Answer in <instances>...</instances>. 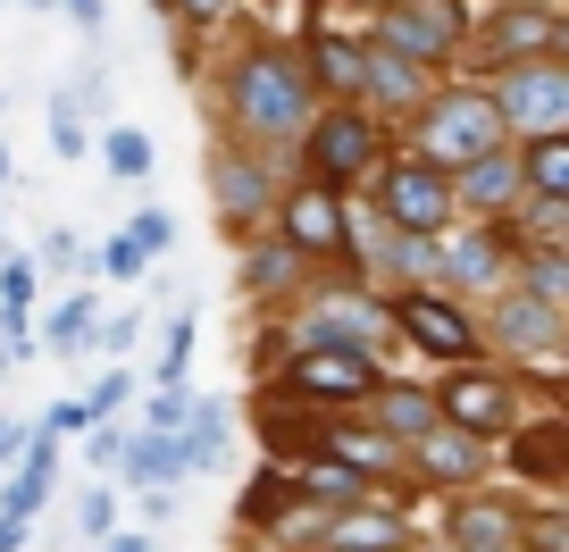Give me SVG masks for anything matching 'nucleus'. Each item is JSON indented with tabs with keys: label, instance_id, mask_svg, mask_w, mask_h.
<instances>
[{
	"label": "nucleus",
	"instance_id": "f257e3e1",
	"mask_svg": "<svg viewBox=\"0 0 569 552\" xmlns=\"http://www.w3.org/2000/svg\"><path fill=\"white\" fill-rule=\"evenodd\" d=\"M302 118H310V76H302V59L251 51L243 68H234V126H243V134L284 143V134H302Z\"/></svg>",
	"mask_w": 569,
	"mask_h": 552
},
{
	"label": "nucleus",
	"instance_id": "f03ea898",
	"mask_svg": "<svg viewBox=\"0 0 569 552\" xmlns=\"http://www.w3.org/2000/svg\"><path fill=\"white\" fill-rule=\"evenodd\" d=\"M502 143V118H495V92H445V101L419 118V160L427 168H469Z\"/></svg>",
	"mask_w": 569,
	"mask_h": 552
},
{
	"label": "nucleus",
	"instance_id": "7ed1b4c3",
	"mask_svg": "<svg viewBox=\"0 0 569 552\" xmlns=\"http://www.w3.org/2000/svg\"><path fill=\"white\" fill-rule=\"evenodd\" d=\"M495 118L511 126V134H561L569 126V68L561 59H519V68H502Z\"/></svg>",
	"mask_w": 569,
	"mask_h": 552
},
{
	"label": "nucleus",
	"instance_id": "20e7f679",
	"mask_svg": "<svg viewBox=\"0 0 569 552\" xmlns=\"http://www.w3.org/2000/svg\"><path fill=\"white\" fill-rule=\"evenodd\" d=\"M377 42L402 59H445L452 42H461V0H402V9H386V26H377Z\"/></svg>",
	"mask_w": 569,
	"mask_h": 552
},
{
	"label": "nucleus",
	"instance_id": "39448f33",
	"mask_svg": "<svg viewBox=\"0 0 569 552\" xmlns=\"http://www.w3.org/2000/svg\"><path fill=\"white\" fill-rule=\"evenodd\" d=\"M386 218H393L402 234H445V218H452V184H445V168H427V160L386 168Z\"/></svg>",
	"mask_w": 569,
	"mask_h": 552
},
{
	"label": "nucleus",
	"instance_id": "423d86ee",
	"mask_svg": "<svg viewBox=\"0 0 569 552\" xmlns=\"http://www.w3.org/2000/svg\"><path fill=\"white\" fill-rule=\"evenodd\" d=\"M436 419L461 428V435H502V428H511V385L486 377V369H461L445 393H436Z\"/></svg>",
	"mask_w": 569,
	"mask_h": 552
},
{
	"label": "nucleus",
	"instance_id": "0eeeda50",
	"mask_svg": "<svg viewBox=\"0 0 569 552\" xmlns=\"http://www.w3.org/2000/svg\"><path fill=\"white\" fill-rule=\"evenodd\" d=\"M393 327H402L427 360H469L478 352V327H469L452 302H436V293H402V302H393Z\"/></svg>",
	"mask_w": 569,
	"mask_h": 552
},
{
	"label": "nucleus",
	"instance_id": "6e6552de",
	"mask_svg": "<svg viewBox=\"0 0 569 552\" xmlns=\"http://www.w3.org/2000/svg\"><path fill=\"white\" fill-rule=\"evenodd\" d=\"M310 160H319V177H369L377 168V126L360 118V109H327L319 134H310Z\"/></svg>",
	"mask_w": 569,
	"mask_h": 552
},
{
	"label": "nucleus",
	"instance_id": "1a4fd4ad",
	"mask_svg": "<svg viewBox=\"0 0 569 552\" xmlns=\"http://www.w3.org/2000/svg\"><path fill=\"white\" fill-rule=\"evenodd\" d=\"M293 385L302 393H327V402H343V393H377V360L369 352H302L293 360Z\"/></svg>",
	"mask_w": 569,
	"mask_h": 552
},
{
	"label": "nucleus",
	"instance_id": "9d476101",
	"mask_svg": "<svg viewBox=\"0 0 569 552\" xmlns=\"http://www.w3.org/2000/svg\"><path fill=\"white\" fill-rule=\"evenodd\" d=\"M369 335H377V310L369 302H327V310H310L302 319V352H369Z\"/></svg>",
	"mask_w": 569,
	"mask_h": 552
},
{
	"label": "nucleus",
	"instance_id": "9b49d317",
	"mask_svg": "<svg viewBox=\"0 0 569 552\" xmlns=\"http://www.w3.org/2000/svg\"><path fill=\"white\" fill-rule=\"evenodd\" d=\"M436 277H452V285H502V243L495 234H452V243H436Z\"/></svg>",
	"mask_w": 569,
	"mask_h": 552
},
{
	"label": "nucleus",
	"instance_id": "f8f14e48",
	"mask_svg": "<svg viewBox=\"0 0 569 552\" xmlns=\"http://www.w3.org/2000/svg\"><path fill=\"white\" fill-rule=\"evenodd\" d=\"M419 469H427V478H478V469H486V435H461V428L436 419V428L419 435Z\"/></svg>",
	"mask_w": 569,
	"mask_h": 552
},
{
	"label": "nucleus",
	"instance_id": "ddd939ff",
	"mask_svg": "<svg viewBox=\"0 0 569 552\" xmlns=\"http://www.w3.org/2000/svg\"><path fill=\"white\" fill-rule=\"evenodd\" d=\"M284 234H293V251H343V243H352V227L336 218V201H327V193L284 201Z\"/></svg>",
	"mask_w": 569,
	"mask_h": 552
},
{
	"label": "nucleus",
	"instance_id": "4468645a",
	"mask_svg": "<svg viewBox=\"0 0 569 552\" xmlns=\"http://www.w3.org/2000/svg\"><path fill=\"white\" fill-rule=\"evenodd\" d=\"M51 469H59V444H51V435H34V444L18 452V478H9V502H0V519H34L42 494H51Z\"/></svg>",
	"mask_w": 569,
	"mask_h": 552
},
{
	"label": "nucleus",
	"instance_id": "2eb2a0df",
	"mask_svg": "<svg viewBox=\"0 0 569 552\" xmlns=\"http://www.w3.org/2000/svg\"><path fill=\"white\" fill-rule=\"evenodd\" d=\"M461 201L469 210H502V201H519V151H486V160L461 168Z\"/></svg>",
	"mask_w": 569,
	"mask_h": 552
},
{
	"label": "nucleus",
	"instance_id": "dca6fc26",
	"mask_svg": "<svg viewBox=\"0 0 569 552\" xmlns=\"http://www.w3.org/2000/svg\"><path fill=\"white\" fill-rule=\"evenodd\" d=\"M519 184H528L536 201H569V143H561V134H528V151H519Z\"/></svg>",
	"mask_w": 569,
	"mask_h": 552
},
{
	"label": "nucleus",
	"instance_id": "f3484780",
	"mask_svg": "<svg viewBox=\"0 0 569 552\" xmlns=\"http://www.w3.org/2000/svg\"><path fill=\"white\" fill-rule=\"evenodd\" d=\"M210 184H218V210H227V227H234V218H260V210H268V177H260L251 160H218Z\"/></svg>",
	"mask_w": 569,
	"mask_h": 552
},
{
	"label": "nucleus",
	"instance_id": "a211bd4d",
	"mask_svg": "<svg viewBox=\"0 0 569 552\" xmlns=\"http://www.w3.org/2000/svg\"><path fill=\"white\" fill-rule=\"evenodd\" d=\"M511 535H519V519L495 511V502H469V511L452 519V544L461 552H511Z\"/></svg>",
	"mask_w": 569,
	"mask_h": 552
},
{
	"label": "nucleus",
	"instance_id": "6ab92c4d",
	"mask_svg": "<svg viewBox=\"0 0 569 552\" xmlns=\"http://www.w3.org/2000/svg\"><path fill=\"white\" fill-rule=\"evenodd\" d=\"M377 428H386V435H427V428H436V393L386 385V393H377Z\"/></svg>",
	"mask_w": 569,
	"mask_h": 552
},
{
	"label": "nucleus",
	"instance_id": "aec40b11",
	"mask_svg": "<svg viewBox=\"0 0 569 552\" xmlns=\"http://www.w3.org/2000/svg\"><path fill=\"white\" fill-rule=\"evenodd\" d=\"M495 327H502V335H519L528 352H552V335H561V310H552V302H528V293H511Z\"/></svg>",
	"mask_w": 569,
	"mask_h": 552
},
{
	"label": "nucleus",
	"instance_id": "412c9836",
	"mask_svg": "<svg viewBox=\"0 0 569 552\" xmlns=\"http://www.w3.org/2000/svg\"><path fill=\"white\" fill-rule=\"evenodd\" d=\"M177 469H184L177 435H142V444L126 452V478H134V485H160V478H177Z\"/></svg>",
	"mask_w": 569,
	"mask_h": 552
},
{
	"label": "nucleus",
	"instance_id": "4be33fe9",
	"mask_svg": "<svg viewBox=\"0 0 569 552\" xmlns=\"http://www.w3.org/2000/svg\"><path fill=\"white\" fill-rule=\"evenodd\" d=\"M360 76H377V92H386V101H419V59L386 51V42H377V51L360 59Z\"/></svg>",
	"mask_w": 569,
	"mask_h": 552
},
{
	"label": "nucleus",
	"instance_id": "5701e85b",
	"mask_svg": "<svg viewBox=\"0 0 569 552\" xmlns=\"http://www.w3.org/2000/svg\"><path fill=\"white\" fill-rule=\"evenodd\" d=\"M343 544H352V552H393V544H402V528H393V519H343Z\"/></svg>",
	"mask_w": 569,
	"mask_h": 552
},
{
	"label": "nucleus",
	"instance_id": "b1692460",
	"mask_svg": "<svg viewBox=\"0 0 569 552\" xmlns=\"http://www.w3.org/2000/svg\"><path fill=\"white\" fill-rule=\"evenodd\" d=\"M336 461H352V469H386V461H393V444H386V435L343 428V435H336Z\"/></svg>",
	"mask_w": 569,
	"mask_h": 552
},
{
	"label": "nucleus",
	"instance_id": "393cba45",
	"mask_svg": "<svg viewBox=\"0 0 569 552\" xmlns=\"http://www.w3.org/2000/svg\"><path fill=\"white\" fill-rule=\"evenodd\" d=\"M109 168H118V177H142V168H151V134L118 126V134H109Z\"/></svg>",
	"mask_w": 569,
	"mask_h": 552
},
{
	"label": "nucleus",
	"instance_id": "a878e982",
	"mask_svg": "<svg viewBox=\"0 0 569 552\" xmlns=\"http://www.w3.org/2000/svg\"><path fill=\"white\" fill-rule=\"evenodd\" d=\"M84 327H92V302H68L51 319V352H84Z\"/></svg>",
	"mask_w": 569,
	"mask_h": 552
},
{
	"label": "nucleus",
	"instance_id": "bb28decb",
	"mask_svg": "<svg viewBox=\"0 0 569 552\" xmlns=\"http://www.w3.org/2000/svg\"><path fill=\"white\" fill-rule=\"evenodd\" d=\"M34 293V260H0V310H26Z\"/></svg>",
	"mask_w": 569,
	"mask_h": 552
},
{
	"label": "nucleus",
	"instance_id": "cd10ccee",
	"mask_svg": "<svg viewBox=\"0 0 569 552\" xmlns=\"http://www.w3.org/2000/svg\"><path fill=\"white\" fill-rule=\"evenodd\" d=\"M142 260H151V251H142L134 234H118V243H101V268H109V277H142Z\"/></svg>",
	"mask_w": 569,
	"mask_h": 552
},
{
	"label": "nucleus",
	"instance_id": "c85d7f7f",
	"mask_svg": "<svg viewBox=\"0 0 569 552\" xmlns=\"http://www.w3.org/2000/svg\"><path fill=\"white\" fill-rule=\"evenodd\" d=\"M319 68L327 84H360V51H343V42H319Z\"/></svg>",
	"mask_w": 569,
	"mask_h": 552
},
{
	"label": "nucleus",
	"instance_id": "c756f323",
	"mask_svg": "<svg viewBox=\"0 0 569 552\" xmlns=\"http://www.w3.org/2000/svg\"><path fill=\"white\" fill-rule=\"evenodd\" d=\"M109 410H126V377H101V385L84 393V419H92V428H101Z\"/></svg>",
	"mask_w": 569,
	"mask_h": 552
},
{
	"label": "nucleus",
	"instance_id": "7c9ffc66",
	"mask_svg": "<svg viewBox=\"0 0 569 552\" xmlns=\"http://www.w3.org/2000/svg\"><path fill=\"white\" fill-rule=\"evenodd\" d=\"M495 42H502V51H528V42H552V18H511Z\"/></svg>",
	"mask_w": 569,
	"mask_h": 552
},
{
	"label": "nucleus",
	"instance_id": "2f4dec72",
	"mask_svg": "<svg viewBox=\"0 0 569 552\" xmlns=\"http://www.w3.org/2000/svg\"><path fill=\"white\" fill-rule=\"evenodd\" d=\"M519 461L536 469V478H545L552 461H561V428H545V435H528V444H519Z\"/></svg>",
	"mask_w": 569,
	"mask_h": 552
},
{
	"label": "nucleus",
	"instance_id": "473e14b6",
	"mask_svg": "<svg viewBox=\"0 0 569 552\" xmlns=\"http://www.w3.org/2000/svg\"><path fill=\"white\" fill-rule=\"evenodd\" d=\"M134 243H142V251H168V243H177V227H168V210H142V218H134Z\"/></svg>",
	"mask_w": 569,
	"mask_h": 552
},
{
	"label": "nucleus",
	"instance_id": "72a5a7b5",
	"mask_svg": "<svg viewBox=\"0 0 569 552\" xmlns=\"http://www.w3.org/2000/svg\"><path fill=\"white\" fill-rule=\"evenodd\" d=\"M284 277H293V251H260L251 260V285H284Z\"/></svg>",
	"mask_w": 569,
	"mask_h": 552
},
{
	"label": "nucleus",
	"instance_id": "f704fd0d",
	"mask_svg": "<svg viewBox=\"0 0 569 552\" xmlns=\"http://www.w3.org/2000/svg\"><path fill=\"white\" fill-rule=\"evenodd\" d=\"M310 485H319V494H336V502H343V494H352V469H336V461H327V469H310Z\"/></svg>",
	"mask_w": 569,
	"mask_h": 552
},
{
	"label": "nucleus",
	"instance_id": "c9c22d12",
	"mask_svg": "<svg viewBox=\"0 0 569 552\" xmlns=\"http://www.w3.org/2000/svg\"><path fill=\"white\" fill-rule=\"evenodd\" d=\"M109 519H118V502H109V494H84V528L109 535Z\"/></svg>",
	"mask_w": 569,
	"mask_h": 552
},
{
	"label": "nucleus",
	"instance_id": "e433bc0d",
	"mask_svg": "<svg viewBox=\"0 0 569 552\" xmlns=\"http://www.w3.org/2000/svg\"><path fill=\"white\" fill-rule=\"evenodd\" d=\"M68 18L84 26V34H92V26H101V0H68Z\"/></svg>",
	"mask_w": 569,
	"mask_h": 552
},
{
	"label": "nucleus",
	"instance_id": "4c0bfd02",
	"mask_svg": "<svg viewBox=\"0 0 569 552\" xmlns=\"http://www.w3.org/2000/svg\"><path fill=\"white\" fill-rule=\"evenodd\" d=\"M109 552H151V535H109Z\"/></svg>",
	"mask_w": 569,
	"mask_h": 552
},
{
	"label": "nucleus",
	"instance_id": "58836bf2",
	"mask_svg": "<svg viewBox=\"0 0 569 552\" xmlns=\"http://www.w3.org/2000/svg\"><path fill=\"white\" fill-rule=\"evenodd\" d=\"M184 9H193V18H218V9H227V0H184Z\"/></svg>",
	"mask_w": 569,
	"mask_h": 552
},
{
	"label": "nucleus",
	"instance_id": "ea45409f",
	"mask_svg": "<svg viewBox=\"0 0 569 552\" xmlns=\"http://www.w3.org/2000/svg\"><path fill=\"white\" fill-rule=\"evenodd\" d=\"M9 444H18V428H0V461H9Z\"/></svg>",
	"mask_w": 569,
	"mask_h": 552
}]
</instances>
